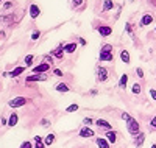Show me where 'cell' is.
Here are the masks:
<instances>
[{
	"instance_id": "1",
	"label": "cell",
	"mask_w": 156,
	"mask_h": 148,
	"mask_svg": "<svg viewBox=\"0 0 156 148\" xmlns=\"http://www.w3.org/2000/svg\"><path fill=\"white\" fill-rule=\"evenodd\" d=\"M114 59V53H112V45L105 44L100 50V61H112Z\"/></svg>"
},
{
	"instance_id": "2",
	"label": "cell",
	"mask_w": 156,
	"mask_h": 148,
	"mask_svg": "<svg viewBox=\"0 0 156 148\" xmlns=\"http://www.w3.org/2000/svg\"><path fill=\"white\" fill-rule=\"evenodd\" d=\"M125 123H126V129L129 134H133V136H137V134L140 132V126L137 123V120L133 118V117H129L128 120H125Z\"/></svg>"
},
{
	"instance_id": "3",
	"label": "cell",
	"mask_w": 156,
	"mask_h": 148,
	"mask_svg": "<svg viewBox=\"0 0 156 148\" xmlns=\"http://www.w3.org/2000/svg\"><path fill=\"white\" fill-rule=\"evenodd\" d=\"M25 103H27V98H25V97H16V98H12V100L8 101V106L9 107H20Z\"/></svg>"
},
{
	"instance_id": "4",
	"label": "cell",
	"mask_w": 156,
	"mask_h": 148,
	"mask_svg": "<svg viewBox=\"0 0 156 148\" xmlns=\"http://www.w3.org/2000/svg\"><path fill=\"white\" fill-rule=\"evenodd\" d=\"M27 81L33 83V81H47V75L44 73H33L30 76H27Z\"/></svg>"
},
{
	"instance_id": "5",
	"label": "cell",
	"mask_w": 156,
	"mask_h": 148,
	"mask_svg": "<svg viewBox=\"0 0 156 148\" xmlns=\"http://www.w3.org/2000/svg\"><path fill=\"white\" fill-rule=\"evenodd\" d=\"M97 79L100 83H103V81L108 79V70L105 69V67H98L97 69Z\"/></svg>"
},
{
	"instance_id": "6",
	"label": "cell",
	"mask_w": 156,
	"mask_h": 148,
	"mask_svg": "<svg viewBox=\"0 0 156 148\" xmlns=\"http://www.w3.org/2000/svg\"><path fill=\"white\" fill-rule=\"evenodd\" d=\"M78 136L80 137H84V139H89V137H92V136H95V132L90 129L89 126H84V128H81L80 129V132H78Z\"/></svg>"
},
{
	"instance_id": "7",
	"label": "cell",
	"mask_w": 156,
	"mask_h": 148,
	"mask_svg": "<svg viewBox=\"0 0 156 148\" xmlns=\"http://www.w3.org/2000/svg\"><path fill=\"white\" fill-rule=\"evenodd\" d=\"M50 70V64L48 62H44V64H39L36 67H33V73H44V72H48Z\"/></svg>"
},
{
	"instance_id": "8",
	"label": "cell",
	"mask_w": 156,
	"mask_h": 148,
	"mask_svg": "<svg viewBox=\"0 0 156 148\" xmlns=\"http://www.w3.org/2000/svg\"><path fill=\"white\" fill-rule=\"evenodd\" d=\"M97 31H98L100 36H103V37H106V36H111V34H112V28H111V26H106V25L98 26Z\"/></svg>"
},
{
	"instance_id": "9",
	"label": "cell",
	"mask_w": 156,
	"mask_h": 148,
	"mask_svg": "<svg viewBox=\"0 0 156 148\" xmlns=\"http://www.w3.org/2000/svg\"><path fill=\"white\" fill-rule=\"evenodd\" d=\"M95 125H97L98 128H105V129H108V131H111V129H112V125H111L109 122H106V120H103V118L95 120Z\"/></svg>"
},
{
	"instance_id": "10",
	"label": "cell",
	"mask_w": 156,
	"mask_h": 148,
	"mask_svg": "<svg viewBox=\"0 0 156 148\" xmlns=\"http://www.w3.org/2000/svg\"><path fill=\"white\" fill-rule=\"evenodd\" d=\"M150 23H153V16L151 14H144V16H142V19H140V22H139L140 26H147Z\"/></svg>"
},
{
	"instance_id": "11",
	"label": "cell",
	"mask_w": 156,
	"mask_h": 148,
	"mask_svg": "<svg viewBox=\"0 0 156 148\" xmlns=\"http://www.w3.org/2000/svg\"><path fill=\"white\" fill-rule=\"evenodd\" d=\"M50 56H55V58H58V59H62V56H64V47L59 45L58 48H55L53 51L50 53Z\"/></svg>"
},
{
	"instance_id": "12",
	"label": "cell",
	"mask_w": 156,
	"mask_h": 148,
	"mask_svg": "<svg viewBox=\"0 0 156 148\" xmlns=\"http://www.w3.org/2000/svg\"><path fill=\"white\" fill-rule=\"evenodd\" d=\"M39 14H41V9H39V6H37V5H34V3H33V5L30 6V17L34 20Z\"/></svg>"
},
{
	"instance_id": "13",
	"label": "cell",
	"mask_w": 156,
	"mask_h": 148,
	"mask_svg": "<svg viewBox=\"0 0 156 148\" xmlns=\"http://www.w3.org/2000/svg\"><path fill=\"white\" fill-rule=\"evenodd\" d=\"M144 140H145V134H144V132H139V134H137V137L134 139L136 148H140L142 145H144Z\"/></svg>"
},
{
	"instance_id": "14",
	"label": "cell",
	"mask_w": 156,
	"mask_h": 148,
	"mask_svg": "<svg viewBox=\"0 0 156 148\" xmlns=\"http://www.w3.org/2000/svg\"><path fill=\"white\" fill-rule=\"evenodd\" d=\"M17 122H19V115H17L16 112H12V114L9 115V118H8V125H9V126H16Z\"/></svg>"
},
{
	"instance_id": "15",
	"label": "cell",
	"mask_w": 156,
	"mask_h": 148,
	"mask_svg": "<svg viewBox=\"0 0 156 148\" xmlns=\"http://www.w3.org/2000/svg\"><path fill=\"white\" fill-rule=\"evenodd\" d=\"M23 72H25V67H22V65H20V67H16V69L12 70V72H8V75H9V76H12V78H16V76H19V75H20V73H23Z\"/></svg>"
},
{
	"instance_id": "16",
	"label": "cell",
	"mask_w": 156,
	"mask_h": 148,
	"mask_svg": "<svg viewBox=\"0 0 156 148\" xmlns=\"http://www.w3.org/2000/svg\"><path fill=\"white\" fill-rule=\"evenodd\" d=\"M97 146L98 148H109V142L106 139H103V137H97Z\"/></svg>"
},
{
	"instance_id": "17",
	"label": "cell",
	"mask_w": 156,
	"mask_h": 148,
	"mask_svg": "<svg viewBox=\"0 0 156 148\" xmlns=\"http://www.w3.org/2000/svg\"><path fill=\"white\" fill-rule=\"evenodd\" d=\"M106 140H108L109 143H115V140H117L115 131H108V132H106Z\"/></svg>"
},
{
	"instance_id": "18",
	"label": "cell",
	"mask_w": 156,
	"mask_h": 148,
	"mask_svg": "<svg viewBox=\"0 0 156 148\" xmlns=\"http://www.w3.org/2000/svg\"><path fill=\"white\" fill-rule=\"evenodd\" d=\"M53 142H55V134L53 132H50V134H47L45 136V139H44V145H53Z\"/></svg>"
},
{
	"instance_id": "19",
	"label": "cell",
	"mask_w": 156,
	"mask_h": 148,
	"mask_svg": "<svg viewBox=\"0 0 156 148\" xmlns=\"http://www.w3.org/2000/svg\"><path fill=\"white\" fill-rule=\"evenodd\" d=\"M126 84H128V75L123 73V75L120 76V79H119V87H120V89H125Z\"/></svg>"
},
{
	"instance_id": "20",
	"label": "cell",
	"mask_w": 156,
	"mask_h": 148,
	"mask_svg": "<svg viewBox=\"0 0 156 148\" xmlns=\"http://www.w3.org/2000/svg\"><path fill=\"white\" fill-rule=\"evenodd\" d=\"M55 89H56L58 92H69V90H70V87H69L66 83H58V84L55 86Z\"/></svg>"
},
{
	"instance_id": "21",
	"label": "cell",
	"mask_w": 156,
	"mask_h": 148,
	"mask_svg": "<svg viewBox=\"0 0 156 148\" xmlns=\"http://www.w3.org/2000/svg\"><path fill=\"white\" fill-rule=\"evenodd\" d=\"M45 145H44V140H42V137L41 136H34V146L33 148H44Z\"/></svg>"
},
{
	"instance_id": "22",
	"label": "cell",
	"mask_w": 156,
	"mask_h": 148,
	"mask_svg": "<svg viewBox=\"0 0 156 148\" xmlns=\"http://www.w3.org/2000/svg\"><path fill=\"white\" fill-rule=\"evenodd\" d=\"M120 59H122L125 64L131 62V61H129V53H128V50H122V51H120Z\"/></svg>"
},
{
	"instance_id": "23",
	"label": "cell",
	"mask_w": 156,
	"mask_h": 148,
	"mask_svg": "<svg viewBox=\"0 0 156 148\" xmlns=\"http://www.w3.org/2000/svg\"><path fill=\"white\" fill-rule=\"evenodd\" d=\"M75 50H76V44H73V42L64 45V51H66V53H73Z\"/></svg>"
},
{
	"instance_id": "24",
	"label": "cell",
	"mask_w": 156,
	"mask_h": 148,
	"mask_svg": "<svg viewBox=\"0 0 156 148\" xmlns=\"http://www.w3.org/2000/svg\"><path fill=\"white\" fill-rule=\"evenodd\" d=\"M114 8V2L112 0H105V3H103V11H109Z\"/></svg>"
},
{
	"instance_id": "25",
	"label": "cell",
	"mask_w": 156,
	"mask_h": 148,
	"mask_svg": "<svg viewBox=\"0 0 156 148\" xmlns=\"http://www.w3.org/2000/svg\"><path fill=\"white\" fill-rule=\"evenodd\" d=\"M140 90H142L140 84H139V83H134V84H133V87H131V92L134 93V95H139V93H140Z\"/></svg>"
},
{
	"instance_id": "26",
	"label": "cell",
	"mask_w": 156,
	"mask_h": 148,
	"mask_svg": "<svg viewBox=\"0 0 156 148\" xmlns=\"http://www.w3.org/2000/svg\"><path fill=\"white\" fill-rule=\"evenodd\" d=\"M75 111H78V104L76 103H73V104H70V106L66 107V112H69V114L70 112H75Z\"/></svg>"
},
{
	"instance_id": "27",
	"label": "cell",
	"mask_w": 156,
	"mask_h": 148,
	"mask_svg": "<svg viewBox=\"0 0 156 148\" xmlns=\"http://www.w3.org/2000/svg\"><path fill=\"white\" fill-rule=\"evenodd\" d=\"M33 59H34V56L33 55H27V56H25V65H31V62H33Z\"/></svg>"
},
{
	"instance_id": "28",
	"label": "cell",
	"mask_w": 156,
	"mask_h": 148,
	"mask_svg": "<svg viewBox=\"0 0 156 148\" xmlns=\"http://www.w3.org/2000/svg\"><path fill=\"white\" fill-rule=\"evenodd\" d=\"M39 36H41V31H39V30H34V31L31 33V41H37Z\"/></svg>"
},
{
	"instance_id": "29",
	"label": "cell",
	"mask_w": 156,
	"mask_h": 148,
	"mask_svg": "<svg viewBox=\"0 0 156 148\" xmlns=\"http://www.w3.org/2000/svg\"><path fill=\"white\" fill-rule=\"evenodd\" d=\"M92 122H94V120L90 118V117H86V118H83V123H84V126H90V125H92Z\"/></svg>"
},
{
	"instance_id": "30",
	"label": "cell",
	"mask_w": 156,
	"mask_h": 148,
	"mask_svg": "<svg viewBox=\"0 0 156 148\" xmlns=\"http://www.w3.org/2000/svg\"><path fill=\"white\" fill-rule=\"evenodd\" d=\"M150 129H156V115L154 117H151V120H150Z\"/></svg>"
},
{
	"instance_id": "31",
	"label": "cell",
	"mask_w": 156,
	"mask_h": 148,
	"mask_svg": "<svg viewBox=\"0 0 156 148\" xmlns=\"http://www.w3.org/2000/svg\"><path fill=\"white\" fill-rule=\"evenodd\" d=\"M20 148H33V145H31V142H28V140H25V142H22Z\"/></svg>"
},
{
	"instance_id": "32",
	"label": "cell",
	"mask_w": 156,
	"mask_h": 148,
	"mask_svg": "<svg viewBox=\"0 0 156 148\" xmlns=\"http://www.w3.org/2000/svg\"><path fill=\"white\" fill-rule=\"evenodd\" d=\"M136 75H137L139 78H144V70H142L140 67H137V69H136Z\"/></svg>"
},
{
	"instance_id": "33",
	"label": "cell",
	"mask_w": 156,
	"mask_h": 148,
	"mask_svg": "<svg viewBox=\"0 0 156 148\" xmlns=\"http://www.w3.org/2000/svg\"><path fill=\"white\" fill-rule=\"evenodd\" d=\"M53 75H56V76H62L64 73H62V70H59V69H55V70H53Z\"/></svg>"
},
{
	"instance_id": "34",
	"label": "cell",
	"mask_w": 156,
	"mask_h": 148,
	"mask_svg": "<svg viewBox=\"0 0 156 148\" xmlns=\"http://www.w3.org/2000/svg\"><path fill=\"white\" fill-rule=\"evenodd\" d=\"M150 97L156 101V90H154V89H150Z\"/></svg>"
},
{
	"instance_id": "35",
	"label": "cell",
	"mask_w": 156,
	"mask_h": 148,
	"mask_svg": "<svg viewBox=\"0 0 156 148\" xmlns=\"http://www.w3.org/2000/svg\"><path fill=\"white\" fill-rule=\"evenodd\" d=\"M41 125H42V126L45 128V126H48V125H50V122H48L47 118H42V122H41Z\"/></svg>"
},
{
	"instance_id": "36",
	"label": "cell",
	"mask_w": 156,
	"mask_h": 148,
	"mask_svg": "<svg viewBox=\"0 0 156 148\" xmlns=\"http://www.w3.org/2000/svg\"><path fill=\"white\" fill-rule=\"evenodd\" d=\"M120 117H122L123 120H128V118H129V117H131V115H129L128 112H122V115H120Z\"/></svg>"
},
{
	"instance_id": "37",
	"label": "cell",
	"mask_w": 156,
	"mask_h": 148,
	"mask_svg": "<svg viewBox=\"0 0 156 148\" xmlns=\"http://www.w3.org/2000/svg\"><path fill=\"white\" fill-rule=\"evenodd\" d=\"M83 3V0H73V6H80Z\"/></svg>"
},
{
	"instance_id": "38",
	"label": "cell",
	"mask_w": 156,
	"mask_h": 148,
	"mask_svg": "<svg viewBox=\"0 0 156 148\" xmlns=\"http://www.w3.org/2000/svg\"><path fill=\"white\" fill-rule=\"evenodd\" d=\"M11 6H12V3H11V2H6V3L3 5V9H9Z\"/></svg>"
},
{
	"instance_id": "39",
	"label": "cell",
	"mask_w": 156,
	"mask_h": 148,
	"mask_svg": "<svg viewBox=\"0 0 156 148\" xmlns=\"http://www.w3.org/2000/svg\"><path fill=\"white\" fill-rule=\"evenodd\" d=\"M78 41H80V44H81V45H86V41H84V39H81V37H80Z\"/></svg>"
},
{
	"instance_id": "40",
	"label": "cell",
	"mask_w": 156,
	"mask_h": 148,
	"mask_svg": "<svg viewBox=\"0 0 156 148\" xmlns=\"http://www.w3.org/2000/svg\"><path fill=\"white\" fill-rule=\"evenodd\" d=\"M126 31H128V33H131V25H129V23L126 25Z\"/></svg>"
},
{
	"instance_id": "41",
	"label": "cell",
	"mask_w": 156,
	"mask_h": 148,
	"mask_svg": "<svg viewBox=\"0 0 156 148\" xmlns=\"http://www.w3.org/2000/svg\"><path fill=\"white\" fill-rule=\"evenodd\" d=\"M2 125H8V120L6 118H2Z\"/></svg>"
},
{
	"instance_id": "42",
	"label": "cell",
	"mask_w": 156,
	"mask_h": 148,
	"mask_svg": "<svg viewBox=\"0 0 156 148\" xmlns=\"http://www.w3.org/2000/svg\"><path fill=\"white\" fill-rule=\"evenodd\" d=\"M5 36V31H0V37H3Z\"/></svg>"
},
{
	"instance_id": "43",
	"label": "cell",
	"mask_w": 156,
	"mask_h": 148,
	"mask_svg": "<svg viewBox=\"0 0 156 148\" xmlns=\"http://www.w3.org/2000/svg\"><path fill=\"white\" fill-rule=\"evenodd\" d=\"M151 148H156V143H153V145H151Z\"/></svg>"
},
{
	"instance_id": "44",
	"label": "cell",
	"mask_w": 156,
	"mask_h": 148,
	"mask_svg": "<svg viewBox=\"0 0 156 148\" xmlns=\"http://www.w3.org/2000/svg\"><path fill=\"white\" fill-rule=\"evenodd\" d=\"M2 2H3V0H0V3H2Z\"/></svg>"
}]
</instances>
